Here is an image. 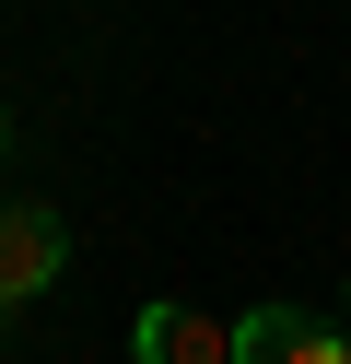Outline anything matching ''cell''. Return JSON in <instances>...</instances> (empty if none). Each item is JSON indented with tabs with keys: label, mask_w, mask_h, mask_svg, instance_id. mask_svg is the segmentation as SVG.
I'll list each match as a JSON object with an SVG mask.
<instances>
[{
	"label": "cell",
	"mask_w": 351,
	"mask_h": 364,
	"mask_svg": "<svg viewBox=\"0 0 351 364\" xmlns=\"http://www.w3.org/2000/svg\"><path fill=\"white\" fill-rule=\"evenodd\" d=\"M59 270H70V223L47 212V200H0V317L35 306Z\"/></svg>",
	"instance_id": "6da1fadb"
},
{
	"label": "cell",
	"mask_w": 351,
	"mask_h": 364,
	"mask_svg": "<svg viewBox=\"0 0 351 364\" xmlns=\"http://www.w3.org/2000/svg\"><path fill=\"white\" fill-rule=\"evenodd\" d=\"M234 364H351V329L304 306H257V317H234Z\"/></svg>",
	"instance_id": "7a4b0ae2"
},
{
	"label": "cell",
	"mask_w": 351,
	"mask_h": 364,
	"mask_svg": "<svg viewBox=\"0 0 351 364\" xmlns=\"http://www.w3.org/2000/svg\"><path fill=\"white\" fill-rule=\"evenodd\" d=\"M129 353H140V364H234V329H211L199 306H140Z\"/></svg>",
	"instance_id": "3957f363"
},
{
	"label": "cell",
	"mask_w": 351,
	"mask_h": 364,
	"mask_svg": "<svg viewBox=\"0 0 351 364\" xmlns=\"http://www.w3.org/2000/svg\"><path fill=\"white\" fill-rule=\"evenodd\" d=\"M0 153H12V106H0Z\"/></svg>",
	"instance_id": "277c9868"
},
{
	"label": "cell",
	"mask_w": 351,
	"mask_h": 364,
	"mask_svg": "<svg viewBox=\"0 0 351 364\" xmlns=\"http://www.w3.org/2000/svg\"><path fill=\"white\" fill-rule=\"evenodd\" d=\"M340 329H351V282H340Z\"/></svg>",
	"instance_id": "5b68a950"
}]
</instances>
